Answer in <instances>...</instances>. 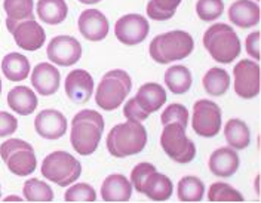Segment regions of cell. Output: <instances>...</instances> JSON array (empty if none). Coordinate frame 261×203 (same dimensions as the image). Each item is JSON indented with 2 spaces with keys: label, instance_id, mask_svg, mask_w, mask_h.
I'll return each mask as SVG.
<instances>
[{
  "label": "cell",
  "instance_id": "1",
  "mask_svg": "<svg viewBox=\"0 0 261 203\" xmlns=\"http://www.w3.org/2000/svg\"><path fill=\"white\" fill-rule=\"evenodd\" d=\"M102 132V116L95 110H82L71 120V146L82 156H89L98 149Z\"/></svg>",
  "mask_w": 261,
  "mask_h": 203
},
{
  "label": "cell",
  "instance_id": "2",
  "mask_svg": "<svg viewBox=\"0 0 261 203\" xmlns=\"http://www.w3.org/2000/svg\"><path fill=\"white\" fill-rule=\"evenodd\" d=\"M146 144V128L141 125V122L137 120H128L125 123L116 125L109 132L106 142L109 153L119 159L141 153L144 150Z\"/></svg>",
  "mask_w": 261,
  "mask_h": 203
},
{
  "label": "cell",
  "instance_id": "3",
  "mask_svg": "<svg viewBox=\"0 0 261 203\" xmlns=\"http://www.w3.org/2000/svg\"><path fill=\"white\" fill-rule=\"evenodd\" d=\"M195 49V40L187 32L172 30L156 36L150 43V56L159 64H171L187 58Z\"/></svg>",
  "mask_w": 261,
  "mask_h": 203
},
{
  "label": "cell",
  "instance_id": "4",
  "mask_svg": "<svg viewBox=\"0 0 261 203\" xmlns=\"http://www.w3.org/2000/svg\"><path fill=\"white\" fill-rule=\"evenodd\" d=\"M203 46L220 64H230L241 55V40L236 32L223 22L211 25L203 34Z\"/></svg>",
  "mask_w": 261,
  "mask_h": 203
},
{
  "label": "cell",
  "instance_id": "5",
  "mask_svg": "<svg viewBox=\"0 0 261 203\" xmlns=\"http://www.w3.org/2000/svg\"><path fill=\"white\" fill-rule=\"evenodd\" d=\"M130 183L138 193L154 202L168 200L174 191L171 178L159 173L151 163H138L130 172Z\"/></svg>",
  "mask_w": 261,
  "mask_h": 203
},
{
  "label": "cell",
  "instance_id": "6",
  "mask_svg": "<svg viewBox=\"0 0 261 203\" xmlns=\"http://www.w3.org/2000/svg\"><path fill=\"white\" fill-rule=\"evenodd\" d=\"M132 80L125 70H112L106 73L95 92L98 107L106 111H113L129 95Z\"/></svg>",
  "mask_w": 261,
  "mask_h": 203
},
{
  "label": "cell",
  "instance_id": "7",
  "mask_svg": "<svg viewBox=\"0 0 261 203\" xmlns=\"http://www.w3.org/2000/svg\"><path fill=\"white\" fill-rule=\"evenodd\" d=\"M166 102V91L159 83H144L140 86L137 95L123 107V114L128 120L143 122Z\"/></svg>",
  "mask_w": 261,
  "mask_h": 203
},
{
  "label": "cell",
  "instance_id": "8",
  "mask_svg": "<svg viewBox=\"0 0 261 203\" xmlns=\"http://www.w3.org/2000/svg\"><path fill=\"white\" fill-rule=\"evenodd\" d=\"M81 173V162L67 152L50 153L42 163V175L60 187L73 184L79 180Z\"/></svg>",
  "mask_w": 261,
  "mask_h": 203
},
{
  "label": "cell",
  "instance_id": "9",
  "mask_svg": "<svg viewBox=\"0 0 261 203\" xmlns=\"http://www.w3.org/2000/svg\"><path fill=\"white\" fill-rule=\"evenodd\" d=\"M0 156L8 169L18 177L30 175L37 168L36 153L32 144L18 138L5 141L0 146Z\"/></svg>",
  "mask_w": 261,
  "mask_h": 203
},
{
  "label": "cell",
  "instance_id": "10",
  "mask_svg": "<svg viewBox=\"0 0 261 203\" xmlns=\"http://www.w3.org/2000/svg\"><path fill=\"white\" fill-rule=\"evenodd\" d=\"M161 146L163 152L178 163H189L196 157L195 142L187 138L186 128L177 122H169L163 125Z\"/></svg>",
  "mask_w": 261,
  "mask_h": 203
},
{
  "label": "cell",
  "instance_id": "11",
  "mask_svg": "<svg viewBox=\"0 0 261 203\" xmlns=\"http://www.w3.org/2000/svg\"><path fill=\"white\" fill-rule=\"evenodd\" d=\"M192 128L196 134L203 138H212L221 129V108L210 100L196 101L193 105Z\"/></svg>",
  "mask_w": 261,
  "mask_h": 203
},
{
  "label": "cell",
  "instance_id": "12",
  "mask_svg": "<svg viewBox=\"0 0 261 203\" xmlns=\"http://www.w3.org/2000/svg\"><path fill=\"white\" fill-rule=\"evenodd\" d=\"M234 92L244 100H252L260 94V66L257 61L242 60L233 68Z\"/></svg>",
  "mask_w": 261,
  "mask_h": 203
},
{
  "label": "cell",
  "instance_id": "13",
  "mask_svg": "<svg viewBox=\"0 0 261 203\" xmlns=\"http://www.w3.org/2000/svg\"><path fill=\"white\" fill-rule=\"evenodd\" d=\"M150 32L148 21L143 15L138 14H128L119 18L114 25V34L120 43L134 46L146 40Z\"/></svg>",
  "mask_w": 261,
  "mask_h": 203
},
{
  "label": "cell",
  "instance_id": "14",
  "mask_svg": "<svg viewBox=\"0 0 261 203\" xmlns=\"http://www.w3.org/2000/svg\"><path fill=\"white\" fill-rule=\"evenodd\" d=\"M46 53L50 63L61 67H70L81 60L82 46L77 39L71 36H57L49 42Z\"/></svg>",
  "mask_w": 261,
  "mask_h": 203
},
{
  "label": "cell",
  "instance_id": "15",
  "mask_svg": "<svg viewBox=\"0 0 261 203\" xmlns=\"http://www.w3.org/2000/svg\"><path fill=\"white\" fill-rule=\"evenodd\" d=\"M12 34H14L16 45L21 49L29 52L40 49L45 45V40H46L45 30L34 19H25V21L18 22Z\"/></svg>",
  "mask_w": 261,
  "mask_h": 203
},
{
  "label": "cell",
  "instance_id": "16",
  "mask_svg": "<svg viewBox=\"0 0 261 203\" xmlns=\"http://www.w3.org/2000/svg\"><path fill=\"white\" fill-rule=\"evenodd\" d=\"M110 30L109 19L98 9H86L79 17V32L89 42H101Z\"/></svg>",
  "mask_w": 261,
  "mask_h": 203
},
{
  "label": "cell",
  "instance_id": "17",
  "mask_svg": "<svg viewBox=\"0 0 261 203\" xmlns=\"http://www.w3.org/2000/svg\"><path fill=\"white\" fill-rule=\"evenodd\" d=\"M36 132L45 139H58L67 132V119L58 110H43L34 120Z\"/></svg>",
  "mask_w": 261,
  "mask_h": 203
},
{
  "label": "cell",
  "instance_id": "18",
  "mask_svg": "<svg viewBox=\"0 0 261 203\" xmlns=\"http://www.w3.org/2000/svg\"><path fill=\"white\" fill-rule=\"evenodd\" d=\"M94 79L86 70H73L65 79V94L74 102H86L94 94Z\"/></svg>",
  "mask_w": 261,
  "mask_h": 203
},
{
  "label": "cell",
  "instance_id": "19",
  "mask_svg": "<svg viewBox=\"0 0 261 203\" xmlns=\"http://www.w3.org/2000/svg\"><path fill=\"white\" fill-rule=\"evenodd\" d=\"M60 83H61V76L58 68L48 63H40L33 70L32 85L40 95L43 97L54 95L60 89Z\"/></svg>",
  "mask_w": 261,
  "mask_h": 203
},
{
  "label": "cell",
  "instance_id": "20",
  "mask_svg": "<svg viewBox=\"0 0 261 203\" xmlns=\"http://www.w3.org/2000/svg\"><path fill=\"white\" fill-rule=\"evenodd\" d=\"M228 19L239 28H251L260 22V6L251 0H236L228 8Z\"/></svg>",
  "mask_w": 261,
  "mask_h": 203
},
{
  "label": "cell",
  "instance_id": "21",
  "mask_svg": "<svg viewBox=\"0 0 261 203\" xmlns=\"http://www.w3.org/2000/svg\"><path fill=\"white\" fill-rule=\"evenodd\" d=\"M239 165L241 159L234 149H218L210 157V169L214 175L221 178H228L234 175L239 169Z\"/></svg>",
  "mask_w": 261,
  "mask_h": 203
},
{
  "label": "cell",
  "instance_id": "22",
  "mask_svg": "<svg viewBox=\"0 0 261 203\" xmlns=\"http://www.w3.org/2000/svg\"><path fill=\"white\" fill-rule=\"evenodd\" d=\"M101 196L104 202H128L132 196V184L125 175H109L101 186Z\"/></svg>",
  "mask_w": 261,
  "mask_h": 203
},
{
  "label": "cell",
  "instance_id": "23",
  "mask_svg": "<svg viewBox=\"0 0 261 203\" xmlns=\"http://www.w3.org/2000/svg\"><path fill=\"white\" fill-rule=\"evenodd\" d=\"M39 100L36 94L27 86H16L8 94V105L14 113L21 116H29L37 108Z\"/></svg>",
  "mask_w": 261,
  "mask_h": 203
},
{
  "label": "cell",
  "instance_id": "24",
  "mask_svg": "<svg viewBox=\"0 0 261 203\" xmlns=\"http://www.w3.org/2000/svg\"><path fill=\"white\" fill-rule=\"evenodd\" d=\"M3 9L8 15L6 27H8L9 33L14 32L18 22L34 18V2L33 0H5Z\"/></svg>",
  "mask_w": 261,
  "mask_h": 203
},
{
  "label": "cell",
  "instance_id": "25",
  "mask_svg": "<svg viewBox=\"0 0 261 203\" xmlns=\"http://www.w3.org/2000/svg\"><path fill=\"white\" fill-rule=\"evenodd\" d=\"M2 71L8 80L12 82H21L29 77L30 73V61L22 53H8L2 60Z\"/></svg>",
  "mask_w": 261,
  "mask_h": 203
},
{
  "label": "cell",
  "instance_id": "26",
  "mask_svg": "<svg viewBox=\"0 0 261 203\" xmlns=\"http://www.w3.org/2000/svg\"><path fill=\"white\" fill-rule=\"evenodd\" d=\"M227 144L234 150H244L251 142V131L241 119H230L224 128Z\"/></svg>",
  "mask_w": 261,
  "mask_h": 203
},
{
  "label": "cell",
  "instance_id": "27",
  "mask_svg": "<svg viewBox=\"0 0 261 203\" xmlns=\"http://www.w3.org/2000/svg\"><path fill=\"white\" fill-rule=\"evenodd\" d=\"M68 6L65 0H39L37 2V15L49 25L61 24L67 18Z\"/></svg>",
  "mask_w": 261,
  "mask_h": 203
},
{
  "label": "cell",
  "instance_id": "28",
  "mask_svg": "<svg viewBox=\"0 0 261 203\" xmlns=\"http://www.w3.org/2000/svg\"><path fill=\"white\" fill-rule=\"evenodd\" d=\"M165 83L172 94L181 95L190 89V86L193 83V77H192V73L187 67L172 66L165 73Z\"/></svg>",
  "mask_w": 261,
  "mask_h": 203
},
{
  "label": "cell",
  "instance_id": "29",
  "mask_svg": "<svg viewBox=\"0 0 261 203\" xmlns=\"http://www.w3.org/2000/svg\"><path fill=\"white\" fill-rule=\"evenodd\" d=\"M203 88L212 97L224 95L230 88V76L226 70L220 67H214L206 71L203 76Z\"/></svg>",
  "mask_w": 261,
  "mask_h": 203
},
{
  "label": "cell",
  "instance_id": "30",
  "mask_svg": "<svg viewBox=\"0 0 261 203\" xmlns=\"http://www.w3.org/2000/svg\"><path fill=\"white\" fill-rule=\"evenodd\" d=\"M177 196L181 202H200L205 196V186L197 177H184L179 180Z\"/></svg>",
  "mask_w": 261,
  "mask_h": 203
},
{
  "label": "cell",
  "instance_id": "31",
  "mask_svg": "<svg viewBox=\"0 0 261 203\" xmlns=\"http://www.w3.org/2000/svg\"><path fill=\"white\" fill-rule=\"evenodd\" d=\"M182 0H150L147 3V15L154 21H168L175 15Z\"/></svg>",
  "mask_w": 261,
  "mask_h": 203
},
{
  "label": "cell",
  "instance_id": "32",
  "mask_svg": "<svg viewBox=\"0 0 261 203\" xmlns=\"http://www.w3.org/2000/svg\"><path fill=\"white\" fill-rule=\"evenodd\" d=\"M22 193H24V199L29 202H52L54 200V191L50 186L36 178L25 181Z\"/></svg>",
  "mask_w": 261,
  "mask_h": 203
},
{
  "label": "cell",
  "instance_id": "33",
  "mask_svg": "<svg viewBox=\"0 0 261 203\" xmlns=\"http://www.w3.org/2000/svg\"><path fill=\"white\" fill-rule=\"evenodd\" d=\"M210 202H244V196L226 183H214L208 191Z\"/></svg>",
  "mask_w": 261,
  "mask_h": 203
},
{
  "label": "cell",
  "instance_id": "34",
  "mask_svg": "<svg viewBox=\"0 0 261 203\" xmlns=\"http://www.w3.org/2000/svg\"><path fill=\"white\" fill-rule=\"evenodd\" d=\"M224 12L223 0H197L196 14L203 21H214L220 18Z\"/></svg>",
  "mask_w": 261,
  "mask_h": 203
},
{
  "label": "cell",
  "instance_id": "35",
  "mask_svg": "<svg viewBox=\"0 0 261 203\" xmlns=\"http://www.w3.org/2000/svg\"><path fill=\"white\" fill-rule=\"evenodd\" d=\"M65 202H95L97 193L95 188L86 183L71 186L64 194Z\"/></svg>",
  "mask_w": 261,
  "mask_h": 203
},
{
  "label": "cell",
  "instance_id": "36",
  "mask_svg": "<svg viewBox=\"0 0 261 203\" xmlns=\"http://www.w3.org/2000/svg\"><path fill=\"white\" fill-rule=\"evenodd\" d=\"M161 120H162L163 125H166L169 122H177L187 129V126H189V110L182 104H169L162 113Z\"/></svg>",
  "mask_w": 261,
  "mask_h": 203
},
{
  "label": "cell",
  "instance_id": "37",
  "mask_svg": "<svg viewBox=\"0 0 261 203\" xmlns=\"http://www.w3.org/2000/svg\"><path fill=\"white\" fill-rule=\"evenodd\" d=\"M18 129V120L11 113L0 111V138L12 135Z\"/></svg>",
  "mask_w": 261,
  "mask_h": 203
},
{
  "label": "cell",
  "instance_id": "38",
  "mask_svg": "<svg viewBox=\"0 0 261 203\" xmlns=\"http://www.w3.org/2000/svg\"><path fill=\"white\" fill-rule=\"evenodd\" d=\"M246 52L254 58L260 60V33L254 32L246 37Z\"/></svg>",
  "mask_w": 261,
  "mask_h": 203
},
{
  "label": "cell",
  "instance_id": "39",
  "mask_svg": "<svg viewBox=\"0 0 261 203\" xmlns=\"http://www.w3.org/2000/svg\"><path fill=\"white\" fill-rule=\"evenodd\" d=\"M79 2H82L83 5H95V3L101 2V0H79Z\"/></svg>",
  "mask_w": 261,
  "mask_h": 203
},
{
  "label": "cell",
  "instance_id": "40",
  "mask_svg": "<svg viewBox=\"0 0 261 203\" xmlns=\"http://www.w3.org/2000/svg\"><path fill=\"white\" fill-rule=\"evenodd\" d=\"M11 200H21L19 197H15V196H12V197H6L5 199V202H11Z\"/></svg>",
  "mask_w": 261,
  "mask_h": 203
},
{
  "label": "cell",
  "instance_id": "41",
  "mask_svg": "<svg viewBox=\"0 0 261 203\" xmlns=\"http://www.w3.org/2000/svg\"><path fill=\"white\" fill-rule=\"evenodd\" d=\"M0 95H2V80H0Z\"/></svg>",
  "mask_w": 261,
  "mask_h": 203
},
{
  "label": "cell",
  "instance_id": "42",
  "mask_svg": "<svg viewBox=\"0 0 261 203\" xmlns=\"http://www.w3.org/2000/svg\"><path fill=\"white\" fill-rule=\"evenodd\" d=\"M0 196H2V187H0Z\"/></svg>",
  "mask_w": 261,
  "mask_h": 203
}]
</instances>
